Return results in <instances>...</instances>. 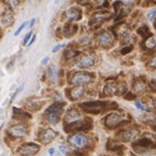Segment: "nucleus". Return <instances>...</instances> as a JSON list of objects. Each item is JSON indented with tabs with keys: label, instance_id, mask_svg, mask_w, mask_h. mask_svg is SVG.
<instances>
[{
	"label": "nucleus",
	"instance_id": "f257e3e1",
	"mask_svg": "<svg viewBox=\"0 0 156 156\" xmlns=\"http://www.w3.org/2000/svg\"><path fill=\"white\" fill-rule=\"evenodd\" d=\"M64 107H65V103L64 102H55L52 105H50L46 110L44 115L47 122L52 125L58 124L64 113Z\"/></svg>",
	"mask_w": 156,
	"mask_h": 156
},
{
	"label": "nucleus",
	"instance_id": "f03ea898",
	"mask_svg": "<svg viewBox=\"0 0 156 156\" xmlns=\"http://www.w3.org/2000/svg\"><path fill=\"white\" fill-rule=\"evenodd\" d=\"M81 111L90 114H99V113L104 112L105 110H110L112 105H108L106 101H88L83 102L78 105Z\"/></svg>",
	"mask_w": 156,
	"mask_h": 156
},
{
	"label": "nucleus",
	"instance_id": "7ed1b4c3",
	"mask_svg": "<svg viewBox=\"0 0 156 156\" xmlns=\"http://www.w3.org/2000/svg\"><path fill=\"white\" fill-rule=\"evenodd\" d=\"M68 144L76 150H83L87 149L88 146L91 145V139L90 136L83 132H75L72 136H68L67 139Z\"/></svg>",
	"mask_w": 156,
	"mask_h": 156
},
{
	"label": "nucleus",
	"instance_id": "20e7f679",
	"mask_svg": "<svg viewBox=\"0 0 156 156\" xmlns=\"http://www.w3.org/2000/svg\"><path fill=\"white\" fill-rule=\"evenodd\" d=\"M27 126L23 122H17L10 126L7 130V134L11 139H22L27 134Z\"/></svg>",
	"mask_w": 156,
	"mask_h": 156
},
{
	"label": "nucleus",
	"instance_id": "39448f33",
	"mask_svg": "<svg viewBox=\"0 0 156 156\" xmlns=\"http://www.w3.org/2000/svg\"><path fill=\"white\" fill-rule=\"evenodd\" d=\"M40 152V145L34 142H26L16 149V153L21 156H35Z\"/></svg>",
	"mask_w": 156,
	"mask_h": 156
},
{
	"label": "nucleus",
	"instance_id": "423d86ee",
	"mask_svg": "<svg viewBox=\"0 0 156 156\" xmlns=\"http://www.w3.org/2000/svg\"><path fill=\"white\" fill-rule=\"evenodd\" d=\"M92 81V76L87 72H77L69 79V83L73 87L75 86H83Z\"/></svg>",
	"mask_w": 156,
	"mask_h": 156
},
{
	"label": "nucleus",
	"instance_id": "0eeeda50",
	"mask_svg": "<svg viewBox=\"0 0 156 156\" xmlns=\"http://www.w3.org/2000/svg\"><path fill=\"white\" fill-rule=\"evenodd\" d=\"M125 91H126V86L124 83H117L115 81L107 83L103 88V93L105 95L124 94Z\"/></svg>",
	"mask_w": 156,
	"mask_h": 156
},
{
	"label": "nucleus",
	"instance_id": "6e6552de",
	"mask_svg": "<svg viewBox=\"0 0 156 156\" xmlns=\"http://www.w3.org/2000/svg\"><path fill=\"white\" fill-rule=\"evenodd\" d=\"M122 120V116L117 112L108 113L104 118V126L107 129H115L119 126Z\"/></svg>",
	"mask_w": 156,
	"mask_h": 156
},
{
	"label": "nucleus",
	"instance_id": "1a4fd4ad",
	"mask_svg": "<svg viewBox=\"0 0 156 156\" xmlns=\"http://www.w3.org/2000/svg\"><path fill=\"white\" fill-rule=\"evenodd\" d=\"M97 41L98 44H100L101 47H104V48H108L114 44V35L110 32H104L100 33L97 37Z\"/></svg>",
	"mask_w": 156,
	"mask_h": 156
},
{
	"label": "nucleus",
	"instance_id": "9d476101",
	"mask_svg": "<svg viewBox=\"0 0 156 156\" xmlns=\"http://www.w3.org/2000/svg\"><path fill=\"white\" fill-rule=\"evenodd\" d=\"M95 63H97V56L94 54H85L79 58L76 65L80 68H90L94 66Z\"/></svg>",
	"mask_w": 156,
	"mask_h": 156
},
{
	"label": "nucleus",
	"instance_id": "9b49d317",
	"mask_svg": "<svg viewBox=\"0 0 156 156\" xmlns=\"http://www.w3.org/2000/svg\"><path fill=\"white\" fill-rule=\"evenodd\" d=\"M116 136L120 141L128 142V141H132V140H134L136 138H138V136H139V131L128 128V129L120 130Z\"/></svg>",
	"mask_w": 156,
	"mask_h": 156
},
{
	"label": "nucleus",
	"instance_id": "f8f14e48",
	"mask_svg": "<svg viewBox=\"0 0 156 156\" xmlns=\"http://www.w3.org/2000/svg\"><path fill=\"white\" fill-rule=\"evenodd\" d=\"M56 138V132L51 128H46L42 129L40 134H39V140L42 144H49L51 143L54 139Z\"/></svg>",
	"mask_w": 156,
	"mask_h": 156
},
{
	"label": "nucleus",
	"instance_id": "ddd939ff",
	"mask_svg": "<svg viewBox=\"0 0 156 156\" xmlns=\"http://www.w3.org/2000/svg\"><path fill=\"white\" fill-rule=\"evenodd\" d=\"M85 93H86V89L83 88V86H75V87H73L69 90L68 98L72 101H78L85 95Z\"/></svg>",
	"mask_w": 156,
	"mask_h": 156
},
{
	"label": "nucleus",
	"instance_id": "4468645a",
	"mask_svg": "<svg viewBox=\"0 0 156 156\" xmlns=\"http://www.w3.org/2000/svg\"><path fill=\"white\" fill-rule=\"evenodd\" d=\"M110 13H107V12H105V13H103V12H99V13H95L94 15H93L92 17H91V20H90V25H99V24H101V23L104 21L106 17H108L110 16Z\"/></svg>",
	"mask_w": 156,
	"mask_h": 156
},
{
	"label": "nucleus",
	"instance_id": "2eb2a0df",
	"mask_svg": "<svg viewBox=\"0 0 156 156\" xmlns=\"http://www.w3.org/2000/svg\"><path fill=\"white\" fill-rule=\"evenodd\" d=\"M13 118H17V119H30L32 118V115L29 114L28 112L24 110H21V108H17V107H13Z\"/></svg>",
	"mask_w": 156,
	"mask_h": 156
},
{
	"label": "nucleus",
	"instance_id": "dca6fc26",
	"mask_svg": "<svg viewBox=\"0 0 156 156\" xmlns=\"http://www.w3.org/2000/svg\"><path fill=\"white\" fill-rule=\"evenodd\" d=\"M132 89H133V91L136 93L143 92L146 89V83L143 79H141V78H138V79H136V80L133 81V83H132Z\"/></svg>",
	"mask_w": 156,
	"mask_h": 156
},
{
	"label": "nucleus",
	"instance_id": "f3484780",
	"mask_svg": "<svg viewBox=\"0 0 156 156\" xmlns=\"http://www.w3.org/2000/svg\"><path fill=\"white\" fill-rule=\"evenodd\" d=\"M47 76L51 81H56L58 78V69L55 65L49 66V68L47 69Z\"/></svg>",
	"mask_w": 156,
	"mask_h": 156
},
{
	"label": "nucleus",
	"instance_id": "a211bd4d",
	"mask_svg": "<svg viewBox=\"0 0 156 156\" xmlns=\"http://www.w3.org/2000/svg\"><path fill=\"white\" fill-rule=\"evenodd\" d=\"M65 15L68 20H71V21H74V20H79L81 17V12L79 10L77 9H74V8H71V9L66 10Z\"/></svg>",
	"mask_w": 156,
	"mask_h": 156
},
{
	"label": "nucleus",
	"instance_id": "6ab92c4d",
	"mask_svg": "<svg viewBox=\"0 0 156 156\" xmlns=\"http://www.w3.org/2000/svg\"><path fill=\"white\" fill-rule=\"evenodd\" d=\"M42 105H44V102H39V101H33V102H28L27 104H25V107H26L28 111H32V112H38L39 110H41Z\"/></svg>",
	"mask_w": 156,
	"mask_h": 156
},
{
	"label": "nucleus",
	"instance_id": "aec40b11",
	"mask_svg": "<svg viewBox=\"0 0 156 156\" xmlns=\"http://www.w3.org/2000/svg\"><path fill=\"white\" fill-rule=\"evenodd\" d=\"M151 145H153V142L149 138H142V139L136 140L134 142V146H139V147H145V149H147Z\"/></svg>",
	"mask_w": 156,
	"mask_h": 156
},
{
	"label": "nucleus",
	"instance_id": "412c9836",
	"mask_svg": "<svg viewBox=\"0 0 156 156\" xmlns=\"http://www.w3.org/2000/svg\"><path fill=\"white\" fill-rule=\"evenodd\" d=\"M1 23L3 25H11L13 23V14L11 11H5L1 16Z\"/></svg>",
	"mask_w": 156,
	"mask_h": 156
},
{
	"label": "nucleus",
	"instance_id": "4be33fe9",
	"mask_svg": "<svg viewBox=\"0 0 156 156\" xmlns=\"http://www.w3.org/2000/svg\"><path fill=\"white\" fill-rule=\"evenodd\" d=\"M144 44H145L146 48L150 49V50H152V49H154V47H155V44H156L155 37H154L153 35H151V36H149V37H147V39H146L145 41H144Z\"/></svg>",
	"mask_w": 156,
	"mask_h": 156
},
{
	"label": "nucleus",
	"instance_id": "5701e85b",
	"mask_svg": "<svg viewBox=\"0 0 156 156\" xmlns=\"http://www.w3.org/2000/svg\"><path fill=\"white\" fill-rule=\"evenodd\" d=\"M133 41H134V38H133V36H132L131 34H128V33H126V34L122 35V42L124 44H127V46H129V44H132Z\"/></svg>",
	"mask_w": 156,
	"mask_h": 156
},
{
	"label": "nucleus",
	"instance_id": "b1692460",
	"mask_svg": "<svg viewBox=\"0 0 156 156\" xmlns=\"http://www.w3.org/2000/svg\"><path fill=\"white\" fill-rule=\"evenodd\" d=\"M78 55V51L74 50V49H68L66 50L65 53H64V56H65L66 60H72V58H76Z\"/></svg>",
	"mask_w": 156,
	"mask_h": 156
},
{
	"label": "nucleus",
	"instance_id": "393cba45",
	"mask_svg": "<svg viewBox=\"0 0 156 156\" xmlns=\"http://www.w3.org/2000/svg\"><path fill=\"white\" fill-rule=\"evenodd\" d=\"M134 105H136V108H139L140 111H144V112H150V108L146 105H144L143 103H142V101H139L136 100V102H134Z\"/></svg>",
	"mask_w": 156,
	"mask_h": 156
},
{
	"label": "nucleus",
	"instance_id": "a878e982",
	"mask_svg": "<svg viewBox=\"0 0 156 156\" xmlns=\"http://www.w3.org/2000/svg\"><path fill=\"white\" fill-rule=\"evenodd\" d=\"M149 28L146 26H142V27H140L139 29H138V34L139 35H141L142 37H149L147 36V34H149ZM151 36V35H150Z\"/></svg>",
	"mask_w": 156,
	"mask_h": 156
},
{
	"label": "nucleus",
	"instance_id": "bb28decb",
	"mask_svg": "<svg viewBox=\"0 0 156 156\" xmlns=\"http://www.w3.org/2000/svg\"><path fill=\"white\" fill-rule=\"evenodd\" d=\"M25 26H28V22H25V23H23L22 25H21V26L19 27V28L16 29V30H15V33H14V36H17V35L20 34V33L22 32L23 29H24V27Z\"/></svg>",
	"mask_w": 156,
	"mask_h": 156
},
{
	"label": "nucleus",
	"instance_id": "cd10ccee",
	"mask_svg": "<svg viewBox=\"0 0 156 156\" xmlns=\"http://www.w3.org/2000/svg\"><path fill=\"white\" fill-rule=\"evenodd\" d=\"M7 3H9L12 8H16L19 5V0H5Z\"/></svg>",
	"mask_w": 156,
	"mask_h": 156
},
{
	"label": "nucleus",
	"instance_id": "c85d7f7f",
	"mask_svg": "<svg viewBox=\"0 0 156 156\" xmlns=\"http://www.w3.org/2000/svg\"><path fill=\"white\" fill-rule=\"evenodd\" d=\"M32 36H33L32 32H29L28 34L24 37V40H23V44H24V46H27V44H28V41H29V39H30V37H32Z\"/></svg>",
	"mask_w": 156,
	"mask_h": 156
},
{
	"label": "nucleus",
	"instance_id": "c756f323",
	"mask_svg": "<svg viewBox=\"0 0 156 156\" xmlns=\"http://www.w3.org/2000/svg\"><path fill=\"white\" fill-rule=\"evenodd\" d=\"M58 150H60L61 154H64V155L68 153V147L66 145H60L58 146Z\"/></svg>",
	"mask_w": 156,
	"mask_h": 156
},
{
	"label": "nucleus",
	"instance_id": "7c9ffc66",
	"mask_svg": "<svg viewBox=\"0 0 156 156\" xmlns=\"http://www.w3.org/2000/svg\"><path fill=\"white\" fill-rule=\"evenodd\" d=\"M131 49H132V47L127 46L126 48H124V49H122V50H120V53H122V54H127L128 52L131 51Z\"/></svg>",
	"mask_w": 156,
	"mask_h": 156
},
{
	"label": "nucleus",
	"instance_id": "2f4dec72",
	"mask_svg": "<svg viewBox=\"0 0 156 156\" xmlns=\"http://www.w3.org/2000/svg\"><path fill=\"white\" fill-rule=\"evenodd\" d=\"M64 46H65V44H58V46H55L53 49H52V52H53V53H55V52H58V50H60V49L64 48Z\"/></svg>",
	"mask_w": 156,
	"mask_h": 156
},
{
	"label": "nucleus",
	"instance_id": "473e14b6",
	"mask_svg": "<svg viewBox=\"0 0 156 156\" xmlns=\"http://www.w3.org/2000/svg\"><path fill=\"white\" fill-rule=\"evenodd\" d=\"M35 40H36V35H33L32 39H30V40L28 41V44H27V47H30V46H32V44L35 42Z\"/></svg>",
	"mask_w": 156,
	"mask_h": 156
},
{
	"label": "nucleus",
	"instance_id": "72a5a7b5",
	"mask_svg": "<svg viewBox=\"0 0 156 156\" xmlns=\"http://www.w3.org/2000/svg\"><path fill=\"white\" fill-rule=\"evenodd\" d=\"M89 42H90V38H89V37H85V38H83V40L80 41V44H89Z\"/></svg>",
	"mask_w": 156,
	"mask_h": 156
},
{
	"label": "nucleus",
	"instance_id": "f704fd0d",
	"mask_svg": "<svg viewBox=\"0 0 156 156\" xmlns=\"http://www.w3.org/2000/svg\"><path fill=\"white\" fill-rule=\"evenodd\" d=\"M155 10H153V11H152V12H150L149 14H147V16H149V19L151 20V21H153L154 20V15H155Z\"/></svg>",
	"mask_w": 156,
	"mask_h": 156
},
{
	"label": "nucleus",
	"instance_id": "c9c22d12",
	"mask_svg": "<svg viewBox=\"0 0 156 156\" xmlns=\"http://www.w3.org/2000/svg\"><path fill=\"white\" fill-rule=\"evenodd\" d=\"M35 22H36V21H35V19H33L32 21H30V22L28 23V28H32L33 26H34V24H35Z\"/></svg>",
	"mask_w": 156,
	"mask_h": 156
},
{
	"label": "nucleus",
	"instance_id": "e433bc0d",
	"mask_svg": "<svg viewBox=\"0 0 156 156\" xmlns=\"http://www.w3.org/2000/svg\"><path fill=\"white\" fill-rule=\"evenodd\" d=\"M49 61V56H44V58H42V61H41V64H47Z\"/></svg>",
	"mask_w": 156,
	"mask_h": 156
},
{
	"label": "nucleus",
	"instance_id": "4c0bfd02",
	"mask_svg": "<svg viewBox=\"0 0 156 156\" xmlns=\"http://www.w3.org/2000/svg\"><path fill=\"white\" fill-rule=\"evenodd\" d=\"M49 154H50V156H53V154H54V152H55V149L54 147H51V149H49Z\"/></svg>",
	"mask_w": 156,
	"mask_h": 156
},
{
	"label": "nucleus",
	"instance_id": "58836bf2",
	"mask_svg": "<svg viewBox=\"0 0 156 156\" xmlns=\"http://www.w3.org/2000/svg\"><path fill=\"white\" fill-rule=\"evenodd\" d=\"M132 1L133 0H120V2H124L126 5H130V3H132Z\"/></svg>",
	"mask_w": 156,
	"mask_h": 156
}]
</instances>
